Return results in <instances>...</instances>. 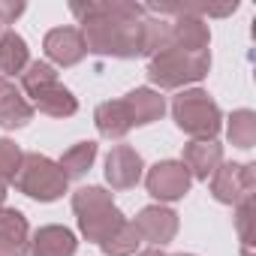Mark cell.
<instances>
[{
  "mask_svg": "<svg viewBox=\"0 0 256 256\" xmlns=\"http://www.w3.org/2000/svg\"><path fill=\"white\" fill-rule=\"evenodd\" d=\"M133 226L139 229L142 241H148L154 247H163L178 235V214L172 208H166V205H148V208L139 211Z\"/></svg>",
  "mask_w": 256,
  "mask_h": 256,
  "instance_id": "cell-10",
  "label": "cell"
},
{
  "mask_svg": "<svg viewBox=\"0 0 256 256\" xmlns=\"http://www.w3.org/2000/svg\"><path fill=\"white\" fill-rule=\"evenodd\" d=\"M72 16L78 18V30L84 40V48L100 58H136L142 54V22L148 18V10L142 4H126V0H88L72 4Z\"/></svg>",
  "mask_w": 256,
  "mask_h": 256,
  "instance_id": "cell-1",
  "label": "cell"
},
{
  "mask_svg": "<svg viewBox=\"0 0 256 256\" xmlns=\"http://www.w3.org/2000/svg\"><path fill=\"white\" fill-rule=\"evenodd\" d=\"M76 235L66 226H42L30 235V256H76Z\"/></svg>",
  "mask_w": 256,
  "mask_h": 256,
  "instance_id": "cell-17",
  "label": "cell"
},
{
  "mask_svg": "<svg viewBox=\"0 0 256 256\" xmlns=\"http://www.w3.org/2000/svg\"><path fill=\"white\" fill-rule=\"evenodd\" d=\"M0 36H4V28H0Z\"/></svg>",
  "mask_w": 256,
  "mask_h": 256,
  "instance_id": "cell-30",
  "label": "cell"
},
{
  "mask_svg": "<svg viewBox=\"0 0 256 256\" xmlns=\"http://www.w3.org/2000/svg\"><path fill=\"white\" fill-rule=\"evenodd\" d=\"M30 118H34V106L28 102V96H22V90L10 78L0 76V126L4 130H22Z\"/></svg>",
  "mask_w": 256,
  "mask_h": 256,
  "instance_id": "cell-14",
  "label": "cell"
},
{
  "mask_svg": "<svg viewBox=\"0 0 256 256\" xmlns=\"http://www.w3.org/2000/svg\"><path fill=\"white\" fill-rule=\"evenodd\" d=\"M124 106H126V114H130L133 126H148V124L160 120L163 112H166V100L154 88H136V90H130V94L124 96Z\"/></svg>",
  "mask_w": 256,
  "mask_h": 256,
  "instance_id": "cell-16",
  "label": "cell"
},
{
  "mask_svg": "<svg viewBox=\"0 0 256 256\" xmlns=\"http://www.w3.org/2000/svg\"><path fill=\"white\" fill-rule=\"evenodd\" d=\"M175 256H196V253H175Z\"/></svg>",
  "mask_w": 256,
  "mask_h": 256,
  "instance_id": "cell-29",
  "label": "cell"
},
{
  "mask_svg": "<svg viewBox=\"0 0 256 256\" xmlns=\"http://www.w3.org/2000/svg\"><path fill=\"white\" fill-rule=\"evenodd\" d=\"M12 184H16L18 193L30 196L36 202H54V199H60L66 193L70 181H66V175L60 172V166L52 157L34 151V154L22 157V166H18L16 178H12Z\"/></svg>",
  "mask_w": 256,
  "mask_h": 256,
  "instance_id": "cell-5",
  "label": "cell"
},
{
  "mask_svg": "<svg viewBox=\"0 0 256 256\" xmlns=\"http://www.w3.org/2000/svg\"><path fill=\"white\" fill-rule=\"evenodd\" d=\"M94 124H96V133L102 139H124L126 133L133 130L124 100H106V102H100L96 112H94Z\"/></svg>",
  "mask_w": 256,
  "mask_h": 256,
  "instance_id": "cell-18",
  "label": "cell"
},
{
  "mask_svg": "<svg viewBox=\"0 0 256 256\" xmlns=\"http://www.w3.org/2000/svg\"><path fill=\"white\" fill-rule=\"evenodd\" d=\"M34 106V112H42L48 118H72L78 112V100L72 96L70 88H64L60 82H52L46 88H40L36 94H30L28 100Z\"/></svg>",
  "mask_w": 256,
  "mask_h": 256,
  "instance_id": "cell-15",
  "label": "cell"
},
{
  "mask_svg": "<svg viewBox=\"0 0 256 256\" xmlns=\"http://www.w3.org/2000/svg\"><path fill=\"white\" fill-rule=\"evenodd\" d=\"M148 12H172L175 22L172 24V46L187 52V54H202L208 52V42H211V30L205 24V18L196 12V10H184V6H145Z\"/></svg>",
  "mask_w": 256,
  "mask_h": 256,
  "instance_id": "cell-6",
  "label": "cell"
},
{
  "mask_svg": "<svg viewBox=\"0 0 256 256\" xmlns=\"http://www.w3.org/2000/svg\"><path fill=\"white\" fill-rule=\"evenodd\" d=\"M220 163H223V145H217V139L214 142H190V145H184L181 166L190 172V178L208 181L217 172Z\"/></svg>",
  "mask_w": 256,
  "mask_h": 256,
  "instance_id": "cell-13",
  "label": "cell"
},
{
  "mask_svg": "<svg viewBox=\"0 0 256 256\" xmlns=\"http://www.w3.org/2000/svg\"><path fill=\"white\" fill-rule=\"evenodd\" d=\"M208 70H211V54L208 52L187 54L175 46H169L166 52H160L148 60V78L160 90H178V88L196 84L208 76Z\"/></svg>",
  "mask_w": 256,
  "mask_h": 256,
  "instance_id": "cell-4",
  "label": "cell"
},
{
  "mask_svg": "<svg viewBox=\"0 0 256 256\" xmlns=\"http://www.w3.org/2000/svg\"><path fill=\"white\" fill-rule=\"evenodd\" d=\"M30 64V52L24 36H18L16 30H4L0 36V76H22L24 66Z\"/></svg>",
  "mask_w": 256,
  "mask_h": 256,
  "instance_id": "cell-19",
  "label": "cell"
},
{
  "mask_svg": "<svg viewBox=\"0 0 256 256\" xmlns=\"http://www.w3.org/2000/svg\"><path fill=\"white\" fill-rule=\"evenodd\" d=\"M136 256H169V253H163V247H148V250H139Z\"/></svg>",
  "mask_w": 256,
  "mask_h": 256,
  "instance_id": "cell-28",
  "label": "cell"
},
{
  "mask_svg": "<svg viewBox=\"0 0 256 256\" xmlns=\"http://www.w3.org/2000/svg\"><path fill=\"white\" fill-rule=\"evenodd\" d=\"M72 211L78 217V232L94 244H102L126 220L106 187H78L72 193Z\"/></svg>",
  "mask_w": 256,
  "mask_h": 256,
  "instance_id": "cell-3",
  "label": "cell"
},
{
  "mask_svg": "<svg viewBox=\"0 0 256 256\" xmlns=\"http://www.w3.org/2000/svg\"><path fill=\"white\" fill-rule=\"evenodd\" d=\"M22 148L12 142V139H0V208H4V199H6V190L22 166Z\"/></svg>",
  "mask_w": 256,
  "mask_h": 256,
  "instance_id": "cell-24",
  "label": "cell"
},
{
  "mask_svg": "<svg viewBox=\"0 0 256 256\" xmlns=\"http://www.w3.org/2000/svg\"><path fill=\"white\" fill-rule=\"evenodd\" d=\"M52 82H58V72H54V66L46 64V60H30V64L24 66V72H22V90H24L28 96L36 94L40 88L52 84Z\"/></svg>",
  "mask_w": 256,
  "mask_h": 256,
  "instance_id": "cell-25",
  "label": "cell"
},
{
  "mask_svg": "<svg viewBox=\"0 0 256 256\" xmlns=\"http://www.w3.org/2000/svg\"><path fill=\"white\" fill-rule=\"evenodd\" d=\"M0 256H30V226L18 208H0Z\"/></svg>",
  "mask_w": 256,
  "mask_h": 256,
  "instance_id": "cell-12",
  "label": "cell"
},
{
  "mask_svg": "<svg viewBox=\"0 0 256 256\" xmlns=\"http://www.w3.org/2000/svg\"><path fill=\"white\" fill-rule=\"evenodd\" d=\"M42 48H46L48 60L58 64V66H76L88 54L78 28H54V30H48L46 40H42Z\"/></svg>",
  "mask_w": 256,
  "mask_h": 256,
  "instance_id": "cell-11",
  "label": "cell"
},
{
  "mask_svg": "<svg viewBox=\"0 0 256 256\" xmlns=\"http://www.w3.org/2000/svg\"><path fill=\"white\" fill-rule=\"evenodd\" d=\"M172 46V24L166 18H145L142 22V54L151 60L154 54Z\"/></svg>",
  "mask_w": 256,
  "mask_h": 256,
  "instance_id": "cell-23",
  "label": "cell"
},
{
  "mask_svg": "<svg viewBox=\"0 0 256 256\" xmlns=\"http://www.w3.org/2000/svg\"><path fill=\"white\" fill-rule=\"evenodd\" d=\"M256 190V166L253 163H220L211 175V196L223 205H238L250 199Z\"/></svg>",
  "mask_w": 256,
  "mask_h": 256,
  "instance_id": "cell-7",
  "label": "cell"
},
{
  "mask_svg": "<svg viewBox=\"0 0 256 256\" xmlns=\"http://www.w3.org/2000/svg\"><path fill=\"white\" fill-rule=\"evenodd\" d=\"M172 118L178 124V130L187 133L193 142H214L217 133H220V126H223L220 106L202 88L181 90L172 100Z\"/></svg>",
  "mask_w": 256,
  "mask_h": 256,
  "instance_id": "cell-2",
  "label": "cell"
},
{
  "mask_svg": "<svg viewBox=\"0 0 256 256\" xmlns=\"http://www.w3.org/2000/svg\"><path fill=\"white\" fill-rule=\"evenodd\" d=\"M139 244H142L139 229L133 226V220H124V223L100 244V250H102L106 256H133V253L139 250Z\"/></svg>",
  "mask_w": 256,
  "mask_h": 256,
  "instance_id": "cell-22",
  "label": "cell"
},
{
  "mask_svg": "<svg viewBox=\"0 0 256 256\" xmlns=\"http://www.w3.org/2000/svg\"><path fill=\"white\" fill-rule=\"evenodd\" d=\"M190 172L181 166V160H160L148 169L145 175V187L154 199L160 202H178L187 196L190 190Z\"/></svg>",
  "mask_w": 256,
  "mask_h": 256,
  "instance_id": "cell-8",
  "label": "cell"
},
{
  "mask_svg": "<svg viewBox=\"0 0 256 256\" xmlns=\"http://www.w3.org/2000/svg\"><path fill=\"white\" fill-rule=\"evenodd\" d=\"M24 12L22 0H0V28L4 24H16V18Z\"/></svg>",
  "mask_w": 256,
  "mask_h": 256,
  "instance_id": "cell-27",
  "label": "cell"
},
{
  "mask_svg": "<svg viewBox=\"0 0 256 256\" xmlns=\"http://www.w3.org/2000/svg\"><path fill=\"white\" fill-rule=\"evenodd\" d=\"M226 139L235 148H244V151H250L256 145V112L253 108H238V112L229 114Z\"/></svg>",
  "mask_w": 256,
  "mask_h": 256,
  "instance_id": "cell-20",
  "label": "cell"
},
{
  "mask_svg": "<svg viewBox=\"0 0 256 256\" xmlns=\"http://www.w3.org/2000/svg\"><path fill=\"white\" fill-rule=\"evenodd\" d=\"M94 160H96V142H78L58 160V166L66 175V181H72V178H84L90 172Z\"/></svg>",
  "mask_w": 256,
  "mask_h": 256,
  "instance_id": "cell-21",
  "label": "cell"
},
{
  "mask_svg": "<svg viewBox=\"0 0 256 256\" xmlns=\"http://www.w3.org/2000/svg\"><path fill=\"white\" fill-rule=\"evenodd\" d=\"M142 157L136 148L130 145H114L106 154V181L112 184V190H130L142 181Z\"/></svg>",
  "mask_w": 256,
  "mask_h": 256,
  "instance_id": "cell-9",
  "label": "cell"
},
{
  "mask_svg": "<svg viewBox=\"0 0 256 256\" xmlns=\"http://www.w3.org/2000/svg\"><path fill=\"white\" fill-rule=\"evenodd\" d=\"M250 220H253V196H250V199H241V202L235 205V226H238V235H241V247H253Z\"/></svg>",
  "mask_w": 256,
  "mask_h": 256,
  "instance_id": "cell-26",
  "label": "cell"
}]
</instances>
